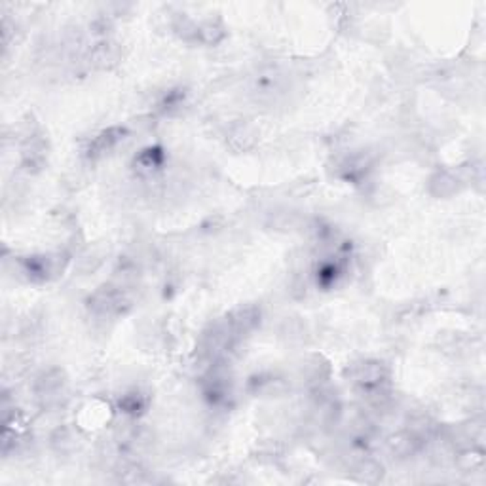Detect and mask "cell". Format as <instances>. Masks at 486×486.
Masks as SVG:
<instances>
[{
	"label": "cell",
	"instance_id": "7c38bea8",
	"mask_svg": "<svg viewBox=\"0 0 486 486\" xmlns=\"http://www.w3.org/2000/svg\"><path fill=\"white\" fill-rule=\"evenodd\" d=\"M456 464H458L460 470L465 471V473L481 470L482 464H485V456H482V450L481 448H475V447L465 448V450H462V453L458 454V460H456Z\"/></svg>",
	"mask_w": 486,
	"mask_h": 486
},
{
	"label": "cell",
	"instance_id": "30bf717a",
	"mask_svg": "<svg viewBox=\"0 0 486 486\" xmlns=\"http://www.w3.org/2000/svg\"><path fill=\"white\" fill-rule=\"evenodd\" d=\"M91 63L99 68H108L116 65V61L120 59V50L118 46L113 44V42H101L97 44L91 51Z\"/></svg>",
	"mask_w": 486,
	"mask_h": 486
},
{
	"label": "cell",
	"instance_id": "4fadbf2b",
	"mask_svg": "<svg viewBox=\"0 0 486 486\" xmlns=\"http://www.w3.org/2000/svg\"><path fill=\"white\" fill-rule=\"evenodd\" d=\"M353 475H356L357 481L361 482H376L382 479V465L378 462H374V460H361L356 465Z\"/></svg>",
	"mask_w": 486,
	"mask_h": 486
},
{
	"label": "cell",
	"instance_id": "6da1fadb",
	"mask_svg": "<svg viewBox=\"0 0 486 486\" xmlns=\"http://www.w3.org/2000/svg\"><path fill=\"white\" fill-rule=\"evenodd\" d=\"M88 308L99 319H113V317L125 314V310L130 308V300L122 293V289L105 285L91 294L88 300Z\"/></svg>",
	"mask_w": 486,
	"mask_h": 486
},
{
	"label": "cell",
	"instance_id": "9c48e42d",
	"mask_svg": "<svg viewBox=\"0 0 486 486\" xmlns=\"http://www.w3.org/2000/svg\"><path fill=\"white\" fill-rule=\"evenodd\" d=\"M253 386V393L254 395H262V397H277L281 395L283 391L287 390V384L285 380L277 378L274 374H268V376H259L251 382Z\"/></svg>",
	"mask_w": 486,
	"mask_h": 486
},
{
	"label": "cell",
	"instance_id": "5b68a950",
	"mask_svg": "<svg viewBox=\"0 0 486 486\" xmlns=\"http://www.w3.org/2000/svg\"><path fill=\"white\" fill-rule=\"evenodd\" d=\"M227 321L230 323V327L239 338L243 334L251 333L260 321V311L254 308V306H243V308H238L234 310L230 316L227 317Z\"/></svg>",
	"mask_w": 486,
	"mask_h": 486
},
{
	"label": "cell",
	"instance_id": "8992f818",
	"mask_svg": "<svg viewBox=\"0 0 486 486\" xmlns=\"http://www.w3.org/2000/svg\"><path fill=\"white\" fill-rule=\"evenodd\" d=\"M162 162H164V154L160 148H147L139 156H135L133 170H135L137 175L150 177L162 167Z\"/></svg>",
	"mask_w": 486,
	"mask_h": 486
},
{
	"label": "cell",
	"instance_id": "277c9868",
	"mask_svg": "<svg viewBox=\"0 0 486 486\" xmlns=\"http://www.w3.org/2000/svg\"><path fill=\"white\" fill-rule=\"evenodd\" d=\"M125 133L128 131L124 128H108L103 133L95 137V141L90 145V150H88V156L90 158H101L105 154H108L110 150L118 147L120 143L125 139Z\"/></svg>",
	"mask_w": 486,
	"mask_h": 486
},
{
	"label": "cell",
	"instance_id": "52a82bcc",
	"mask_svg": "<svg viewBox=\"0 0 486 486\" xmlns=\"http://www.w3.org/2000/svg\"><path fill=\"white\" fill-rule=\"evenodd\" d=\"M458 179L450 171H437L430 179V192L437 198H448L460 190Z\"/></svg>",
	"mask_w": 486,
	"mask_h": 486
},
{
	"label": "cell",
	"instance_id": "7a4b0ae2",
	"mask_svg": "<svg viewBox=\"0 0 486 486\" xmlns=\"http://www.w3.org/2000/svg\"><path fill=\"white\" fill-rule=\"evenodd\" d=\"M65 391H67V376L59 368H50L40 374L34 386V393L44 407L57 405L65 395Z\"/></svg>",
	"mask_w": 486,
	"mask_h": 486
},
{
	"label": "cell",
	"instance_id": "5bb4252c",
	"mask_svg": "<svg viewBox=\"0 0 486 486\" xmlns=\"http://www.w3.org/2000/svg\"><path fill=\"white\" fill-rule=\"evenodd\" d=\"M327 363L319 359V357H311L310 363H306L302 367V376H304L308 382H316V384H321L323 378L327 376Z\"/></svg>",
	"mask_w": 486,
	"mask_h": 486
},
{
	"label": "cell",
	"instance_id": "9a60e30c",
	"mask_svg": "<svg viewBox=\"0 0 486 486\" xmlns=\"http://www.w3.org/2000/svg\"><path fill=\"white\" fill-rule=\"evenodd\" d=\"M230 143H232L234 148H239V150L253 147L254 131L249 125H236L230 133Z\"/></svg>",
	"mask_w": 486,
	"mask_h": 486
},
{
	"label": "cell",
	"instance_id": "3957f363",
	"mask_svg": "<svg viewBox=\"0 0 486 486\" xmlns=\"http://www.w3.org/2000/svg\"><path fill=\"white\" fill-rule=\"evenodd\" d=\"M67 259L61 254H40V257H29L23 262L25 274L33 281H48L59 276L65 268Z\"/></svg>",
	"mask_w": 486,
	"mask_h": 486
},
{
	"label": "cell",
	"instance_id": "8fae6325",
	"mask_svg": "<svg viewBox=\"0 0 486 486\" xmlns=\"http://www.w3.org/2000/svg\"><path fill=\"white\" fill-rule=\"evenodd\" d=\"M224 38V27L219 19H207L202 25H198V40L204 44H217Z\"/></svg>",
	"mask_w": 486,
	"mask_h": 486
},
{
	"label": "cell",
	"instance_id": "ba28073f",
	"mask_svg": "<svg viewBox=\"0 0 486 486\" xmlns=\"http://www.w3.org/2000/svg\"><path fill=\"white\" fill-rule=\"evenodd\" d=\"M420 445L418 437H414L410 431L405 433H395L388 439V448L391 454H395L397 458H408L416 453V448Z\"/></svg>",
	"mask_w": 486,
	"mask_h": 486
}]
</instances>
